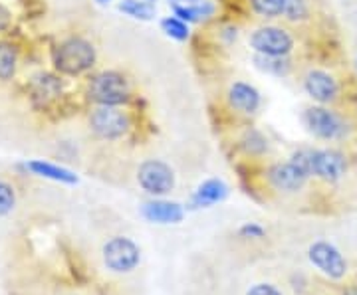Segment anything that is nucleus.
Instances as JSON below:
<instances>
[{"instance_id":"f257e3e1","label":"nucleus","mask_w":357,"mask_h":295,"mask_svg":"<svg viewBox=\"0 0 357 295\" xmlns=\"http://www.w3.org/2000/svg\"><path fill=\"white\" fill-rule=\"evenodd\" d=\"M52 70L62 77H88L98 65V48L84 34L60 38L50 50Z\"/></svg>"},{"instance_id":"bb28decb","label":"nucleus","mask_w":357,"mask_h":295,"mask_svg":"<svg viewBox=\"0 0 357 295\" xmlns=\"http://www.w3.org/2000/svg\"><path fill=\"white\" fill-rule=\"evenodd\" d=\"M241 236H244V238H262L264 236V228L255 224V222H250V224H244L243 228H241Z\"/></svg>"},{"instance_id":"b1692460","label":"nucleus","mask_w":357,"mask_h":295,"mask_svg":"<svg viewBox=\"0 0 357 295\" xmlns=\"http://www.w3.org/2000/svg\"><path fill=\"white\" fill-rule=\"evenodd\" d=\"M18 205V196L13 182L0 179V218L13 214V210Z\"/></svg>"},{"instance_id":"aec40b11","label":"nucleus","mask_w":357,"mask_h":295,"mask_svg":"<svg viewBox=\"0 0 357 295\" xmlns=\"http://www.w3.org/2000/svg\"><path fill=\"white\" fill-rule=\"evenodd\" d=\"M282 18L288 24H304L312 18V0H286Z\"/></svg>"},{"instance_id":"c756f323","label":"nucleus","mask_w":357,"mask_h":295,"mask_svg":"<svg viewBox=\"0 0 357 295\" xmlns=\"http://www.w3.org/2000/svg\"><path fill=\"white\" fill-rule=\"evenodd\" d=\"M344 295H357V285L356 287H349V289H347Z\"/></svg>"},{"instance_id":"39448f33","label":"nucleus","mask_w":357,"mask_h":295,"mask_svg":"<svg viewBox=\"0 0 357 295\" xmlns=\"http://www.w3.org/2000/svg\"><path fill=\"white\" fill-rule=\"evenodd\" d=\"M302 121L307 131L321 141H344L351 133V123L347 117L328 105L306 107Z\"/></svg>"},{"instance_id":"5701e85b","label":"nucleus","mask_w":357,"mask_h":295,"mask_svg":"<svg viewBox=\"0 0 357 295\" xmlns=\"http://www.w3.org/2000/svg\"><path fill=\"white\" fill-rule=\"evenodd\" d=\"M161 28L165 32L169 38L177 40V42H187L191 38V30H189V24L183 22L177 16H167L161 20Z\"/></svg>"},{"instance_id":"1a4fd4ad","label":"nucleus","mask_w":357,"mask_h":295,"mask_svg":"<svg viewBox=\"0 0 357 295\" xmlns=\"http://www.w3.org/2000/svg\"><path fill=\"white\" fill-rule=\"evenodd\" d=\"M139 248L126 236H115L103 246V262H105L107 270L115 271V273L133 271L139 264Z\"/></svg>"},{"instance_id":"6e6552de","label":"nucleus","mask_w":357,"mask_h":295,"mask_svg":"<svg viewBox=\"0 0 357 295\" xmlns=\"http://www.w3.org/2000/svg\"><path fill=\"white\" fill-rule=\"evenodd\" d=\"M137 182L151 196H167L175 189V173L163 161L149 159L143 161L137 168Z\"/></svg>"},{"instance_id":"2eb2a0df","label":"nucleus","mask_w":357,"mask_h":295,"mask_svg":"<svg viewBox=\"0 0 357 295\" xmlns=\"http://www.w3.org/2000/svg\"><path fill=\"white\" fill-rule=\"evenodd\" d=\"M143 216L157 224H177L183 220V206L169 200H151L143 205Z\"/></svg>"},{"instance_id":"f03ea898","label":"nucleus","mask_w":357,"mask_h":295,"mask_svg":"<svg viewBox=\"0 0 357 295\" xmlns=\"http://www.w3.org/2000/svg\"><path fill=\"white\" fill-rule=\"evenodd\" d=\"M82 95L88 105H114L128 107L133 99V88L121 70L91 72L82 86Z\"/></svg>"},{"instance_id":"9b49d317","label":"nucleus","mask_w":357,"mask_h":295,"mask_svg":"<svg viewBox=\"0 0 357 295\" xmlns=\"http://www.w3.org/2000/svg\"><path fill=\"white\" fill-rule=\"evenodd\" d=\"M266 179L270 182V186L276 189L278 193L296 194L306 186L310 177L304 170H300V168L296 167L292 161H288V163H274V165H270L266 170Z\"/></svg>"},{"instance_id":"6ab92c4d","label":"nucleus","mask_w":357,"mask_h":295,"mask_svg":"<svg viewBox=\"0 0 357 295\" xmlns=\"http://www.w3.org/2000/svg\"><path fill=\"white\" fill-rule=\"evenodd\" d=\"M255 64L258 70L266 72L270 76L286 77L292 72V60L290 56H282V58H274V56H260L255 54Z\"/></svg>"},{"instance_id":"423d86ee","label":"nucleus","mask_w":357,"mask_h":295,"mask_svg":"<svg viewBox=\"0 0 357 295\" xmlns=\"http://www.w3.org/2000/svg\"><path fill=\"white\" fill-rule=\"evenodd\" d=\"M248 44L255 50V54L274 56V58L292 56L296 50V38L292 32L284 26L276 24L260 26V28L252 30L248 36Z\"/></svg>"},{"instance_id":"9d476101","label":"nucleus","mask_w":357,"mask_h":295,"mask_svg":"<svg viewBox=\"0 0 357 295\" xmlns=\"http://www.w3.org/2000/svg\"><path fill=\"white\" fill-rule=\"evenodd\" d=\"M225 99H227V107L232 113L243 117H255L260 111V105H262L260 91L256 90L252 83L243 81V79H236L230 83Z\"/></svg>"},{"instance_id":"a211bd4d","label":"nucleus","mask_w":357,"mask_h":295,"mask_svg":"<svg viewBox=\"0 0 357 295\" xmlns=\"http://www.w3.org/2000/svg\"><path fill=\"white\" fill-rule=\"evenodd\" d=\"M238 149L248 157H262L268 151V139L256 127H246L238 137Z\"/></svg>"},{"instance_id":"7c9ffc66","label":"nucleus","mask_w":357,"mask_h":295,"mask_svg":"<svg viewBox=\"0 0 357 295\" xmlns=\"http://www.w3.org/2000/svg\"><path fill=\"white\" fill-rule=\"evenodd\" d=\"M96 2H100V4H107L109 0H96Z\"/></svg>"},{"instance_id":"0eeeda50","label":"nucleus","mask_w":357,"mask_h":295,"mask_svg":"<svg viewBox=\"0 0 357 295\" xmlns=\"http://www.w3.org/2000/svg\"><path fill=\"white\" fill-rule=\"evenodd\" d=\"M302 88L307 95L318 103L333 107L342 97V86L332 72L321 67H310L302 76Z\"/></svg>"},{"instance_id":"c85d7f7f","label":"nucleus","mask_w":357,"mask_h":295,"mask_svg":"<svg viewBox=\"0 0 357 295\" xmlns=\"http://www.w3.org/2000/svg\"><path fill=\"white\" fill-rule=\"evenodd\" d=\"M203 0H173V4H199Z\"/></svg>"},{"instance_id":"ddd939ff","label":"nucleus","mask_w":357,"mask_h":295,"mask_svg":"<svg viewBox=\"0 0 357 295\" xmlns=\"http://www.w3.org/2000/svg\"><path fill=\"white\" fill-rule=\"evenodd\" d=\"M347 170V159L335 149H316L314 153V177L324 182H337Z\"/></svg>"},{"instance_id":"4be33fe9","label":"nucleus","mask_w":357,"mask_h":295,"mask_svg":"<svg viewBox=\"0 0 357 295\" xmlns=\"http://www.w3.org/2000/svg\"><path fill=\"white\" fill-rule=\"evenodd\" d=\"M117 8L137 20H151L155 16V6L151 4V0H121Z\"/></svg>"},{"instance_id":"4468645a","label":"nucleus","mask_w":357,"mask_h":295,"mask_svg":"<svg viewBox=\"0 0 357 295\" xmlns=\"http://www.w3.org/2000/svg\"><path fill=\"white\" fill-rule=\"evenodd\" d=\"M20 74V54L13 42L0 38V86L10 88Z\"/></svg>"},{"instance_id":"412c9836","label":"nucleus","mask_w":357,"mask_h":295,"mask_svg":"<svg viewBox=\"0 0 357 295\" xmlns=\"http://www.w3.org/2000/svg\"><path fill=\"white\" fill-rule=\"evenodd\" d=\"M284 2L286 0H248V6H250V10L258 18H262V20H276V18H282Z\"/></svg>"},{"instance_id":"393cba45","label":"nucleus","mask_w":357,"mask_h":295,"mask_svg":"<svg viewBox=\"0 0 357 295\" xmlns=\"http://www.w3.org/2000/svg\"><path fill=\"white\" fill-rule=\"evenodd\" d=\"M314 153H316V149H312V147H300L298 151H294L290 161L300 170H304L307 177H314Z\"/></svg>"},{"instance_id":"f3484780","label":"nucleus","mask_w":357,"mask_h":295,"mask_svg":"<svg viewBox=\"0 0 357 295\" xmlns=\"http://www.w3.org/2000/svg\"><path fill=\"white\" fill-rule=\"evenodd\" d=\"M26 168L30 173L38 175V177L56 180V182H64V184H76L77 182V177L72 170L60 167V165H54V163H48V161H42V159L26 163Z\"/></svg>"},{"instance_id":"a878e982","label":"nucleus","mask_w":357,"mask_h":295,"mask_svg":"<svg viewBox=\"0 0 357 295\" xmlns=\"http://www.w3.org/2000/svg\"><path fill=\"white\" fill-rule=\"evenodd\" d=\"M246 295H282L274 285H270V283H256L252 285L250 289H248V294Z\"/></svg>"},{"instance_id":"dca6fc26","label":"nucleus","mask_w":357,"mask_h":295,"mask_svg":"<svg viewBox=\"0 0 357 295\" xmlns=\"http://www.w3.org/2000/svg\"><path fill=\"white\" fill-rule=\"evenodd\" d=\"M229 194V186L218 179H208L204 180L203 184L195 191L192 194V206H213L225 200Z\"/></svg>"},{"instance_id":"cd10ccee","label":"nucleus","mask_w":357,"mask_h":295,"mask_svg":"<svg viewBox=\"0 0 357 295\" xmlns=\"http://www.w3.org/2000/svg\"><path fill=\"white\" fill-rule=\"evenodd\" d=\"M6 90H8V88L0 86V115H2V111H8V109H6V93H4Z\"/></svg>"},{"instance_id":"f8f14e48","label":"nucleus","mask_w":357,"mask_h":295,"mask_svg":"<svg viewBox=\"0 0 357 295\" xmlns=\"http://www.w3.org/2000/svg\"><path fill=\"white\" fill-rule=\"evenodd\" d=\"M307 256H310V262L321 273H326L332 280H342L345 276V271H347V264H345L344 256L330 242H316V244H312Z\"/></svg>"},{"instance_id":"7ed1b4c3","label":"nucleus","mask_w":357,"mask_h":295,"mask_svg":"<svg viewBox=\"0 0 357 295\" xmlns=\"http://www.w3.org/2000/svg\"><path fill=\"white\" fill-rule=\"evenodd\" d=\"M86 127L100 141H121L133 129V117L128 107L89 105L86 109Z\"/></svg>"},{"instance_id":"2f4dec72","label":"nucleus","mask_w":357,"mask_h":295,"mask_svg":"<svg viewBox=\"0 0 357 295\" xmlns=\"http://www.w3.org/2000/svg\"><path fill=\"white\" fill-rule=\"evenodd\" d=\"M356 70H357V58H356Z\"/></svg>"},{"instance_id":"20e7f679","label":"nucleus","mask_w":357,"mask_h":295,"mask_svg":"<svg viewBox=\"0 0 357 295\" xmlns=\"http://www.w3.org/2000/svg\"><path fill=\"white\" fill-rule=\"evenodd\" d=\"M66 99L64 77L52 72H36L26 83V102L36 113H52Z\"/></svg>"}]
</instances>
